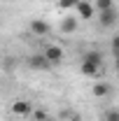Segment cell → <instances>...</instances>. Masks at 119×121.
Returning a JSON list of instances; mask_svg holds the SVG:
<instances>
[{"mask_svg":"<svg viewBox=\"0 0 119 121\" xmlns=\"http://www.w3.org/2000/svg\"><path fill=\"white\" fill-rule=\"evenodd\" d=\"M103 68V54L101 51H87L79 60V72L87 77H98Z\"/></svg>","mask_w":119,"mask_h":121,"instance_id":"6da1fadb","label":"cell"},{"mask_svg":"<svg viewBox=\"0 0 119 121\" xmlns=\"http://www.w3.org/2000/svg\"><path fill=\"white\" fill-rule=\"evenodd\" d=\"M75 12H77V16H79L82 21H89V19H93V14H96L98 9H96V5L89 2V0H79L77 7H75Z\"/></svg>","mask_w":119,"mask_h":121,"instance_id":"7a4b0ae2","label":"cell"},{"mask_svg":"<svg viewBox=\"0 0 119 121\" xmlns=\"http://www.w3.org/2000/svg\"><path fill=\"white\" fill-rule=\"evenodd\" d=\"M119 21V12L117 9H105V12H98V23L103 28H112Z\"/></svg>","mask_w":119,"mask_h":121,"instance_id":"3957f363","label":"cell"},{"mask_svg":"<svg viewBox=\"0 0 119 121\" xmlns=\"http://www.w3.org/2000/svg\"><path fill=\"white\" fill-rule=\"evenodd\" d=\"M42 54L49 58V63H51V65H59V63H63V58H65V54H63V49H61L59 44H49Z\"/></svg>","mask_w":119,"mask_h":121,"instance_id":"277c9868","label":"cell"},{"mask_svg":"<svg viewBox=\"0 0 119 121\" xmlns=\"http://www.w3.org/2000/svg\"><path fill=\"white\" fill-rule=\"evenodd\" d=\"M28 65L33 70H49L51 68V63H49V58H47L45 54H33L28 58Z\"/></svg>","mask_w":119,"mask_h":121,"instance_id":"5b68a950","label":"cell"},{"mask_svg":"<svg viewBox=\"0 0 119 121\" xmlns=\"http://www.w3.org/2000/svg\"><path fill=\"white\" fill-rule=\"evenodd\" d=\"M49 23H47L45 19H33L30 21V33L33 35H37V37H45V35H49Z\"/></svg>","mask_w":119,"mask_h":121,"instance_id":"8992f818","label":"cell"},{"mask_svg":"<svg viewBox=\"0 0 119 121\" xmlns=\"http://www.w3.org/2000/svg\"><path fill=\"white\" fill-rule=\"evenodd\" d=\"M91 93H93V98H107V95L112 93V86H110L107 82H96L93 89H91Z\"/></svg>","mask_w":119,"mask_h":121,"instance_id":"52a82bcc","label":"cell"},{"mask_svg":"<svg viewBox=\"0 0 119 121\" xmlns=\"http://www.w3.org/2000/svg\"><path fill=\"white\" fill-rule=\"evenodd\" d=\"M12 112L19 114V117H28L30 114V103L28 100H16L14 105H12Z\"/></svg>","mask_w":119,"mask_h":121,"instance_id":"ba28073f","label":"cell"},{"mask_svg":"<svg viewBox=\"0 0 119 121\" xmlns=\"http://www.w3.org/2000/svg\"><path fill=\"white\" fill-rule=\"evenodd\" d=\"M77 26H79V23H77V19H75V16H65V19L61 21V30H63V33H75Z\"/></svg>","mask_w":119,"mask_h":121,"instance_id":"9c48e42d","label":"cell"},{"mask_svg":"<svg viewBox=\"0 0 119 121\" xmlns=\"http://www.w3.org/2000/svg\"><path fill=\"white\" fill-rule=\"evenodd\" d=\"M98 12H105V9H114V0H96L93 2Z\"/></svg>","mask_w":119,"mask_h":121,"instance_id":"30bf717a","label":"cell"},{"mask_svg":"<svg viewBox=\"0 0 119 121\" xmlns=\"http://www.w3.org/2000/svg\"><path fill=\"white\" fill-rule=\"evenodd\" d=\"M77 2H79V0H56V5H59L61 9H70V7H77Z\"/></svg>","mask_w":119,"mask_h":121,"instance_id":"8fae6325","label":"cell"},{"mask_svg":"<svg viewBox=\"0 0 119 121\" xmlns=\"http://www.w3.org/2000/svg\"><path fill=\"white\" fill-rule=\"evenodd\" d=\"M105 121H119V109H107L105 112Z\"/></svg>","mask_w":119,"mask_h":121,"instance_id":"7c38bea8","label":"cell"},{"mask_svg":"<svg viewBox=\"0 0 119 121\" xmlns=\"http://www.w3.org/2000/svg\"><path fill=\"white\" fill-rule=\"evenodd\" d=\"M42 119H49V114H47L45 109H35L33 112V121H42Z\"/></svg>","mask_w":119,"mask_h":121,"instance_id":"4fadbf2b","label":"cell"},{"mask_svg":"<svg viewBox=\"0 0 119 121\" xmlns=\"http://www.w3.org/2000/svg\"><path fill=\"white\" fill-rule=\"evenodd\" d=\"M110 44H112V51H114V54H119V35H114V37H112V42H110Z\"/></svg>","mask_w":119,"mask_h":121,"instance_id":"5bb4252c","label":"cell"},{"mask_svg":"<svg viewBox=\"0 0 119 121\" xmlns=\"http://www.w3.org/2000/svg\"><path fill=\"white\" fill-rule=\"evenodd\" d=\"M114 65H117V72H119V54H114Z\"/></svg>","mask_w":119,"mask_h":121,"instance_id":"9a60e30c","label":"cell"},{"mask_svg":"<svg viewBox=\"0 0 119 121\" xmlns=\"http://www.w3.org/2000/svg\"><path fill=\"white\" fill-rule=\"evenodd\" d=\"M42 121H51V119H42Z\"/></svg>","mask_w":119,"mask_h":121,"instance_id":"2e32d148","label":"cell"},{"mask_svg":"<svg viewBox=\"0 0 119 121\" xmlns=\"http://www.w3.org/2000/svg\"><path fill=\"white\" fill-rule=\"evenodd\" d=\"M2 2H7V0H2Z\"/></svg>","mask_w":119,"mask_h":121,"instance_id":"e0dca14e","label":"cell"}]
</instances>
